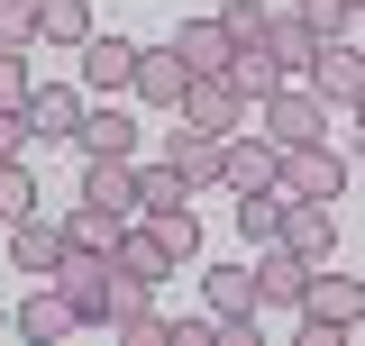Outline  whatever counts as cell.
I'll return each mask as SVG.
<instances>
[{"label":"cell","mask_w":365,"mask_h":346,"mask_svg":"<svg viewBox=\"0 0 365 346\" xmlns=\"http://www.w3.org/2000/svg\"><path fill=\"white\" fill-rule=\"evenodd\" d=\"M55 292L73 301V319H83V328H110V319H128V310L146 301V283H137V273H119V256H83V246L55 264Z\"/></svg>","instance_id":"obj_1"},{"label":"cell","mask_w":365,"mask_h":346,"mask_svg":"<svg viewBox=\"0 0 365 346\" xmlns=\"http://www.w3.org/2000/svg\"><path fill=\"white\" fill-rule=\"evenodd\" d=\"M247 128L265 137V146H283V155H292V146L329 137V100H319L311 83H274L265 100H256V119H247Z\"/></svg>","instance_id":"obj_2"},{"label":"cell","mask_w":365,"mask_h":346,"mask_svg":"<svg viewBox=\"0 0 365 346\" xmlns=\"http://www.w3.org/2000/svg\"><path fill=\"white\" fill-rule=\"evenodd\" d=\"M347 328H365V283L319 264V273H311V292H302V337H311V346H338Z\"/></svg>","instance_id":"obj_3"},{"label":"cell","mask_w":365,"mask_h":346,"mask_svg":"<svg viewBox=\"0 0 365 346\" xmlns=\"http://www.w3.org/2000/svg\"><path fill=\"white\" fill-rule=\"evenodd\" d=\"M247 119H256V100H247V91L228 83V73H201V83L182 91V128H210V137H237Z\"/></svg>","instance_id":"obj_4"},{"label":"cell","mask_w":365,"mask_h":346,"mask_svg":"<svg viewBox=\"0 0 365 346\" xmlns=\"http://www.w3.org/2000/svg\"><path fill=\"white\" fill-rule=\"evenodd\" d=\"M220 182L228 192H274V182H283V146H265L256 128L220 137Z\"/></svg>","instance_id":"obj_5"},{"label":"cell","mask_w":365,"mask_h":346,"mask_svg":"<svg viewBox=\"0 0 365 346\" xmlns=\"http://www.w3.org/2000/svg\"><path fill=\"white\" fill-rule=\"evenodd\" d=\"M283 192H302V201H338V192H347V155H338L329 137L292 146V155H283Z\"/></svg>","instance_id":"obj_6"},{"label":"cell","mask_w":365,"mask_h":346,"mask_svg":"<svg viewBox=\"0 0 365 346\" xmlns=\"http://www.w3.org/2000/svg\"><path fill=\"white\" fill-rule=\"evenodd\" d=\"M311 273H319L311 256H292V246L274 237V246H256V301H265V310H302Z\"/></svg>","instance_id":"obj_7"},{"label":"cell","mask_w":365,"mask_h":346,"mask_svg":"<svg viewBox=\"0 0 365 346\" xmlns=\"http://www.w3.org/2000/svg\"><path fill=\"white\" fill-rule=\"evenodd\" d=\"M73 55H83V91H91V100H119V91L137 83V46L128 37H101V28H91Z\"/></svg>","instance_id":"obj_8"},{"label":"cell","mask_w":365,"mask_h":346,"mask_svg":"<svg viewBox=\"0 0 365 346\" xmlns=\"http://www.w3.org/2000/svg\"><path fill=\"white\" fill-rule=\"evenodd\" d=\"M9 256H19V273H37V283H55V264L73 256V237H64V219H9Z\"/></svg>","instance_id":"obj_9"},{"label":"cell","mask_w":365,"mask_h":346,"mask_svg":"<svg viewBox=\"0 0 365 346\" xmlns=\"http://www.w3.org/2000/svg\"><path fill=\"white\" fill-rule=\"evenodd\" d=\"M83 110H91L83 83H37V91H28V128H37V146H64V137L83 128Z\"/></svg>","instance_id":"obj_10"},{"label":"cell","mask_w":365,"mask_h":346,"mask_svg":"<svg viewBox=\"0 0 365 346\" xmlns=\"http://www.w3.org/2000/svg\"><path fill=\"white\" fill-rule=\"evenodd\" d=\"M137 100H146V110H182V91H192V64H182L174 46H137Z\"/></svg>","instance_id":"obj_11"},{"label":"cell","mask_w":365,"mask_h":346,"mask_svg":"<svg viewBox=\"0 0 365 346\" xmlns=\"http://www.w3.org/2000/svg\"><path fill=\"white\" fill-rule=\"evenodd\" d=\"M311 91L329 100V110H356V100H365V55H356L347 37H329V46H319V64H311Z\"/></svg>","instance_id":"obj_12"},{"label":"cell","mask_w":365,"mask_h":346,"mask_svg":"<svg viewBox=\"0 0 365 346\" xmlns=\"http://www.w3.org/2000/svg\"><path fill=\"white\" fill-rule=\"evenodd\" d=\"M283 246L311 256V264L338 256V219H329V201H302V192H292V201H283Z\"/></svg>","instance_id":"obj_13"},{"label":"cell","mask_w":365,"mask_h":346,"mask_svg":"<svg viewBox=\"0 0 365 346\" xmlns=\"http://www.w3.org/2000/svg\"><path fill=\"white\" fill-rule=\"evenodd\" d=\"M174 264H182V256H174V237H165L155 219H128V237H119V273H137V283L155 292V283H165Z\"/></svg>","instance_id":"obj_14"},{"label":"cell","mask_w":365,"mask_h":346,"mask_svg":"<svg viewBox=\"0 0 365 346\" xmlns=\"http://www.w3.org/2000/svg\"><path fill=\"white\" fill-rule=\"evenodd\" d=\"M83 201L137 219V155H83Z\"/></svg>","instance_id":"obj_15"},{"label":"cell","mask_w":365,"mask_h":346,"mask_svg":"<svg viewBox=\"0 0 365 346\" xmlns=\"http://www.w3.org/2000/svg\"><path fill=\"white\" fill-rule=\"evenodd\" d=\"M9 328H19V337H28V346H55V337H64V328H83V319H73V301H64L55 283H37L28 301L9 310Z\"/></svg>","instance_id":"obj_16"},{"label":"cell","mask_w":365,"mask_h":346,"mask_svg":"<svg viewBox=\"0 0 365 346\" xmlns=\"http://www.w3.org/2000/svg\"><path fill=\"white\" fill-rule=\"evenodd\" d=\"M174 55L192 64V83H201V73H228V64H237V46H228V28H220V19H182V28H174Z\"/></svg>","instance_id":"obj_17"},{"label":"cell","mask_w":365,"mask_h":346,"mask_svg":"<svg viewBox=\"0 0 365 346\" xmlns=\"http://www.w3.org/2000/svg\"><path fill=\"white\" fill-rule=\"evenodd\" d=\"M73 146H83V155H137V119L119 110V100H91L83 128H73Z\"/></svg>","instance_id":"obj_18"},{"label":"cell","mask_w":365,"mask_h":346,"mask_svg":"<svg viewBox=\"0 0 365 346\" xmlns=\"http://www.w3.org/2000/svg\"><path fill=\"white\" fill-rule=\"evenodd\" d=\"M192 210V182H182V164L165 155V164H137V219H182Z\"/></svg>","instance_id":"obj_19"},{"label":"cell","mask_w":365,"mask_h":346,"mask_svg":"<svg viewBox=\"0 0 365 346\" xmlns=\"http://www.w3.org/2000/svg\"><path fill=\"white\" fill-rule=\"evenodd\" d=\"M265 55H274V73H283V83H311V64H319V37L302 28V19H274V28H265Z\"/></svg>","instance_id":"obj_20"},{"label":"cell","mask_w":365,"mask_h":346,"mask_svg":"<svg viewBox=\"0 0 365 346\" xmlns=\"http://www.w3.org/2000/svg\"><path fill=\"white\" fill-rule=\"evenodd\" d=\"M64 237H73L83 256H119L128 219H119V210H101V201H73V210H64Z\"/></svg>","instance_id":"obj_21"},{"label":"cell","mask_w":365,"mask_h":346,"mask_svg":"<svg viewBox=\"0 0 365 346\" xmlns=\"http://www.w3.org/2000/svg\"><path fill=\"white\" fill-rule=\"evenodd\" d=\"M201 292H210V319L265 310V301H256V264H210V273H201Z\"/></svg>","instance_id":"obj_22"},{"label":"cell","mask_w":365,"mask_h":346,"mask_svg":"<svg viewBox=\"0 0 365 346\" xmlns=\"http://www.w3.org/2000/svg\"><path fill=\"white\" fill-rule=\"evenodd\" d=\"M283 201H292L283 182H274V192H237V228H247V246H274V237H283Z\"/></svg>","instance_id":"obj_23"},{"label":"cell","mask_w":365,"mask_h":346,"mask_svg":"<svg viewBox=\"0 0 365 346\" xmlns=\"http://www.w3.org/2000/svg\"><path fill=\"white\" fill-rule=\"evenodd\" d=\"M174 164H182L192 192H201V182H220V137H210V128H174Z\"/></svg>","instance_id":"obj_24"},{"label":"cell","mask_w":365,"mask_h":346,"mask_svg":"<svg viewBox=\"0 0 365 346\" xmlns=\"http://www.w3.org/2000/svg\"><path fill=\"white\" fill-rule=\"evenodd\" d=\"M37 37L46 46H83L91 37V0H37Z\"/></svg>","instance_id":"obj_25"},{"label":"cell","mask_w":365,"mask_h":346,"mask_svg":"<svg viewBox=\"0 0 365 346\" xmlns=\"http://www.w3.org/2000/svg\"><path fill=\"white\" fill-rule=\"evenodd\" d=\"M28 210H37V173H28V155H0V228Z\"/></svg>","instance_id":"obj_26"},{"label":"cell","mask_w":365,"mask_h":346,"mask_svg":"<svg viewBox=\"0 0 365 346\" xmlns=\"http://www.w3.org/2000/svg\"><path fill=\"white\" fill-rule=\"evenodd\" d=\"M220 28H228V46H265L274 9H265V0H220Z\"/></svg>","instance_id":"obj_27"},{"label":"cell","mask_w":365,"mask_h":346,"mask_svg":"<svg viewBox=\"0 0 365 346\" xmlns=\"http://www.w3.org/2000/svg\"><path fill=\"white\" fill-rule=\"evenodd\" d=\"M28 91H37V73H28V46H0V110H28Z\"/></svg>","instance_id":"obj_28"},{"label":"cell","mask_w":365,"mask_h":346,"mask_svg":"<svg viewBox=\"0 0 365 346\" xmlns=\"http://www.w3.org/2000/svg\"><path fill=\"white\" fill-rule=\"evenodd\" d=\"M110 337H128V346H174V319H155V310L137 301L128 319H110Z\"/></svg>","instance_id":"obj_29"},{"label":"cell","mask_w":365,"mask_h":346,"mask_svg":"<svg viewBox=\"0 0 365 346\" xmlns=\"http://www.w3.org/2000/svg\"><path fill=\"white\" fill-rule=\"evenodd\" d=\"M292 19H302V28H311L319 46H329V37H347V19H356V9H347V0H302Z\"/></svg>","instance_id":"obj_30"},{"label":"cell","mask_w":365,"mask_h":346,"mask_svg":"<svg viewBox=\"0 0 365 346\" xmlns=\"http://www.w3.org/2000/svg\"><path fill=\"white\" fill-rule=\"evenodd\" d=\"M0 46H37V0H0Z\"/></svg>","instance_id":"obj_31"},{"label":"cell","mask_w":365,"mask_h":346,"mask_svg":"<svg viewBox=\"0 0 365 346\" xmlns=\"http://www.w3.org/2000/svg\"><path fill=\"white\" fill-rule=\"evenodd\" d=\"M37 128H28V110H0V155H28Z\"/></svg>","instance_id":"obj_32"},{"label":"cell","mask_w":365,"mask_h":346,"mask_svg":"<svg viewBox=\"0 0 365 346\" xmlns=\"http://www.w3.org/2000/svg\"><path fill=\"white\" fill-rule=\"evenodd\" d=\"M356 128H365V100H356Z\"/></svg>","instance_id":"obj_33"},{"label":"cell","mask_w":365,"mask_h":346,"mask_svg":"<svg viewBox=\"0 0 365 346\" xmlns=\"http://www.w3.org/2000/svg\"><path fill=\"white\" fill-rule=\"evenodd\" d=\"M0 328H9V310H0Z\"/></svg>","instance_id":"obj_34"},{"label":"cell","mask_w":365,"mask_h":346,"mask_svg":"<svg viewBox=\"0 0 365 346\" xmlns=\"http://www.w3.org/2000/svg\"><path fill=\"white\" fill-rule=\"evenodd\" d=\"M347 9H365V0H347Z\"/></svg>","instance_id":"obj_35"}]
</instances>
